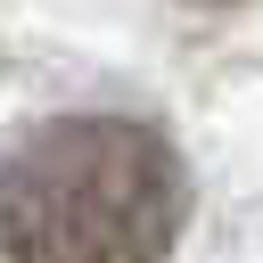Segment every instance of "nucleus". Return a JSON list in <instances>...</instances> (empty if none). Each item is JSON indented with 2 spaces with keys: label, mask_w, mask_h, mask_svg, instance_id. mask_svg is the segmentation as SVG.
I'll return each mask as SVG.
<instances>
[{
  "label": "nucleus",
  "mask_w": 263,
  "mask_h": 263,
  "mask_svg": "<svg viewBox=\"0 0 263 263\" xmlns=\"http://www.w3.org/2000/svg\"><path fill=\"white\" fill-rule=\"evenodd\" d=\"M181 222V156L132 115H49L0 164L8 263H164Z\"/></svg>",
  "instance_id": "obj_1"
},
{
  "label": "nucleus",
  "mask_w": 263,
  "mask_h": 263,
  "mask_svg": "<svg viewBox=\"0 0 263 263\" xmlns=\"http://www.w3.org/2000/svg\"><path fill=\"white\" fill-rule=\"evenodd\" d=\"M205 8H222V0H205Z\"/></svg>",
  "instance_id": "obj_2"
}]
</instances>
